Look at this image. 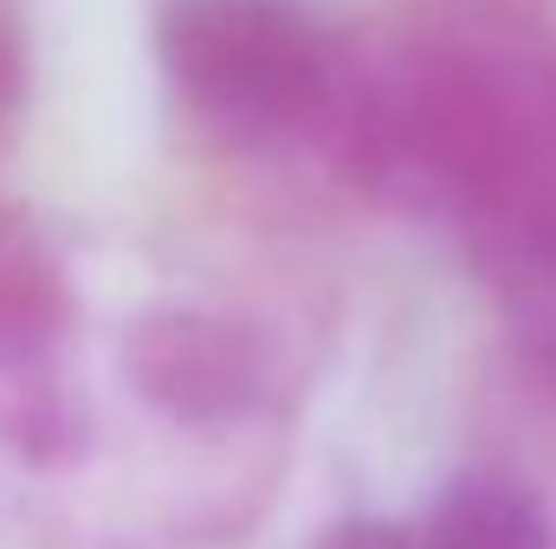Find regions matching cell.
I'll list each match as a JSON object with an SVG mask.
<instances>
[{"label":"cell","instance_id":"obj_1","mask_svg":"<svg viewBox=\"0 0 556 549\" xmlns=\"http://www.w3.org/2000/svg\"><path fill=\"white\" fill-rule=\"evenodd\" d=\"M330 181L472 246L556 181V0H382Z\"/></svg>","mask_w":556,"mask_h":549},{"label":"cell","instance_id":"obj_2","mask_svg":"<svg viewBox=\"0 0 556 549\" xmlns=\"http://www.w3.org/2000/svg\"><path fill=\"white\" fill-rule=\"evenodd\" d=\"M149 52L175 111L214 149L330 181L356 26L317 0H149Z\"/></svg>","mask_w":556,"mask_h":549},{"label":"cell","instance_id":"obj_3","mask_svg":"<svg viewBox=\"0 0 556 549\" xmlns=\"http://www.w3.org/2000/svg\"><path fill=\"white\" fill-rule=\"evenodd\" d=\"M91 304L65 240L0 207V537L39 531L72 439H78V362Z\"/></svg>","mask_w":556,"mask_h":549},{"label":"cell","instance_id":"obj_4","mask_svg":"<svg viewBox=\"0 0 556 549\" xmlns=\"http://www.w3.org/2000/svg\"><path fill=\"white\" fill-rule=\"evenodd\" d=\"M427 549H556L544 491L505 465L459 472L427 511H420Z\"/></svg>","mask_w":556,"mask_h":549},{"label":"cell","instance_id":"obj_5","mask_svg":"<svg viewBox=\"0 0 556 549\" xmlns=\"http://www.w3.org/2000/svg\"><path fill=\"white\" fill-rule=\"evenodd\" d=\"M26 78H33V65H26V33H20V13L0 0V149H7V137L20 130Z\"/></svg>","mask_w":556,"mask_h":549},{"label":"cell","instance_id":"obj_6","mask_svg":"<svg viewBox=\"0 0 556 549\" xmlns=\"http://www.w3.org/2000/svg\"><path fill=\"white\" fill-rule=\"evenodd\" d=\"M317 549H427V537H420V518H350L324 531Z\"/></svg>","mask_w":556,"mask_h":549}]
</instances>
